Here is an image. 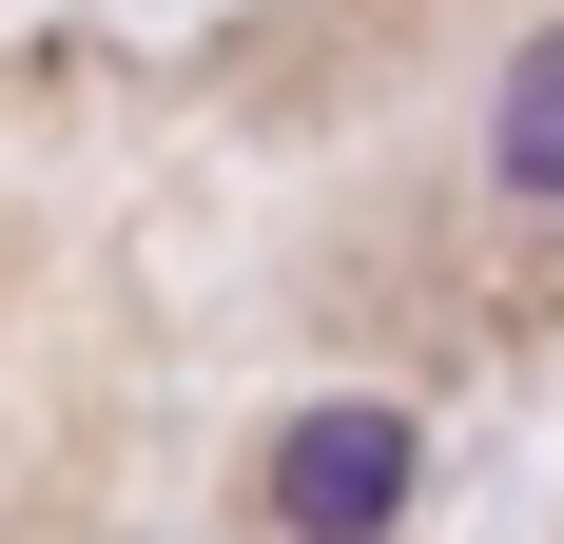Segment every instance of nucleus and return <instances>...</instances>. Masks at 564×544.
Segmentation results:
<instances>
[{"label": "nucleus", "instance_id": "2", "mask_svg": "<svg viewBox=\"0 0 564 544\" xmlns=\"http://www.w3.org/2000/svg\"><path fill=\"white\" fill-rule=\"evenodd\" d=\"M507 195H564V40L507 58Z\"/></svg>", "mask_w": 564, "mask_h": 544}, {"label": "nucleus", "instance_id": "1", "mask_svg": "<svg viewBox=\"0 0 564 544\" xmlns=\"http://www.w3.org/2000/svg\"><path fill=\"white\" fill-rule=\"evenodd\" d=\"M273 505H292L312 544H370V525L409 505V428H390V409H312V428L273 447Z\"/></svg>", "mask_w": 564, "mask_h": 544}]
</instances>
